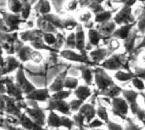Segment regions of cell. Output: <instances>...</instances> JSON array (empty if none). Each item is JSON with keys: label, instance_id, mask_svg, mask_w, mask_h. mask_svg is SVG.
Here are the masks:
<instances>
[{"label": "cell", "instance_id": "cell-17", "mask_svg": "<svg viewBox=\"0 0 145 130\" xmlns=\"http://www.w3.org/2000/svg\"><path fill=\"white\" fill-rule=\"evenodd\" d=\"M42 40L45 44L50 47L51 45H54L55 41H56V36L51 32H43Z\"/></svg>", "mask_w": 145, "mask_h": 130}, {"label": "cell", "instance_id": "cell-5", "mask_svg": "<svg viewBox=\"0 0 145 130\" xmlns=\"http://www.w3.org/2000/svg\"><path fill=\"white\" fill-rule=\"evenodd\" d=\"M136 26V21L133 23H130L127 25H123V26H120V27L116 28L115 30V32H113L111 37L116 38V39H122L125 40L127 38V37L129 36V34L131 33L132 30L134 28V26Z\"/></svg>", "mask_w": 145, "mask_h": 130}, {"label": "cell", "instance_id": "cell-21", "mask_svg": "<svg viewBox=\"0 0 145 130\" xmlns=\"http://www.w3.org/2000/svg\"><path fill=\"white\" fill-rule=\"evenodd\" d=\"M127 0H110L111 3H121L123 4Z\"/></svg>", "mask_w": 145, "mask_h": 130}, {"label": "cell", "instance_id": "cell-14", "mask_svg": "<svg viewBox=\"0 0 145 130\" xmlns=\"http://www.w3.org/2000/svg\"><path fill=\"white\" fill-rule=\"evenodd\" d=\"M78 25V22L76 19L73 17H67L63 18V29L67 31H72Z\"/></svg>", "mask_w": 145, "mask_h": 130}, {"label": "cell", "instance_id": "cell-4", "mask_svg": "<svg viewBox=\"0 0 145 130\" xmlns=\"http://www.w3.org/2000/svg\"><path fill=\"white\" fill-rule=\"evenodd\" d=\"M60 55L71 61H76L81 63H90L91 60L84 54H77L71 49H64L60 52Z\"/></svg>", "mask_w": 145, "mask_h": 130}, {"label": "cell", "instance_id": "cell-18", "mask_svg": "<svg viewBox=\"0 0 145 130\" xmlns=\"http://www.w3.org/2000/svg\"><path fill=\"white\" fill-rule=\"evenodd\" d=\"M79 7V0H67L65 4V9L69 12L76 11Z\"/></svg>", "mask_w": 145, "mask_h": 130}, {"label": "cell", "instance_id": "cell-16", "mask_svg": "<svg viewBox=\"0 0 145 130\" xmlns=\"http://www.w3.org/2000/svg\"><path fill=\"white\" fill-rule=\"evenodd\" d=\"M145 15H144V9H143L142 13L136 19V25H137V30L138 32H141L142 34L144 33V27H145Z\"/></svg>", "mask_w": 145, "mask_h": 130}, {"label": "cell", "instance_id": "cell-12", "mask_svg": "<svg viewBox=\"0 0 145 130\" xmlns=\"http://www.w3.org/2000/svg\"><path fill=\"white\" fill-rule=\"evenodd\" d=\"M88 39H89V43L92 45L97 46L99 45L100 40L102 39V36L95 28H89L88 29Z\"/></svg>", "mask_w": 145, "mask_h": 130}, {"label": "cell", "instance_id": "cell-20", "mask_svg": "<svg viewBox=\"0 0 145 130\" xmlns=\"http://www.w3.org/2000/svg\"><path fill=\"white\" fill-rule=\"evenodd\" d=\"M3 49L0 46V66H3Z\"/></svg>", "mask_w": 145, "mask_h": 130}, {"label": "cell", "instance_id": "cell-2", "mask_svg": "<svg viewBox=\"0 0 145 130\" xmlns=\"http://www.w3.org/2000/svg\"><path fill=\"white\" fill-rule=\"evenodd\" d=\"M0 16L8 29V32H15L20 29V25L27 22L21 19L20 14H13L0 8Z\"/></svg>", "mask_w": 145, "mask_h": 130}, {"label": "cell", "instance_id": "cell-13", "mask_svg": "<svg viewBox=\"0 0 145 130\" xmlns=\"http://www.w3.org/2000/svg\"><path fill=\"white\" fill-rule=\"evenodd\" d=\"M7 5L9 12L13 14H20L22 8L20 0H7Z\"/></svg>", "mask_w": 145, "mask_h": 130}, {"label": "cell", "instance_id": "cell-11", "mask_svg": "<svg viewBox=\"0 0 145 130\" xmlns=\"http://www.w3.org/2000/svg\"><path fill=\"white\" fill-rule=\"evenodd\" d=\"M20 1L22 3V8L20 12V15L21 19H23L24 20H27L32 9L31 3L29 0H20Z\"/></svg>", "mask_w": 145, "mask_h": 130}, {"label": "cell", "instance_id": "cell-9", "mask_svg": "<svg viewBox=\"0 0 145 130\" xmlns=\"http://www.w3.org/2000/svg\"><path fill=\"white\" fill-rule=\"evenodd\" d=\"M109 53L110 51L108 50V49H98L93 51H91L89 53V55L90 59H92L93 61L99 62L100 60H104Z\"/></svg>", "mask_w": 145, "mask_h": 130}, {"label": "cell", "instance_id": "cell-19", "mask_svg": "<svg viewBox=\"0 0 145 130\" xmlns=\"http://www.w3.org/2000/svg\"><path fill=\"white\" fill-rule=\"evenodd\" d=\"M92 17H93V14L89 11V10H87L86 12H83L82 13L79 17H78V20L81 22V24H86L89 21H91L92 20Z\"/></svg>", "mask_w": 145, "mask_h": 130}, {"label": "cell", "instance_id": "cell-24", "mask_svg": "<svg viewBox=\"0 0 145 130\" xmlns=\"http://www.w3.org/2000/svg\"><path fill=\"white\" fill-rule=\"evenodd\" d=\"M35 1H36V0H31V2H32V3H33V2H35Z\"/></svg>", "mask_w": 145, "mask_h": 130}, {"label": "cell", "instance_id": "cell-7", "mask_svg": "<svg viewBox=\"0 0 145 130\" xmlns=\"http://www.w3.org/2000/svg\"><path fill=\"white\" fill-rule=\"evenodd\" d=\"M42 17L48 22H49L52 26H54L57 30L64 31V29H63V18H61L58 15H55V14H52L42 15Z\"/></svg>", "mask_w": 145, "mask_h": 130}, {"label": "cell", "instance_id": "cell-23", "mask_svg": "<svg viewBox=\"0 0 145 130\" xmlns=\"http://www.w3.org/2000/svg\"><path fill=\"white\" fill-rule=\"evenodd\" d=\"M136 1H137V2H138H138H141V3H144V1H145V0H136Z\"/></svg>", "mask_w": 145, "mask_h": 130}, {"label": "cell", "instance_id": "cell-15", "mask_svg": "<svg viewBox=\"0 0 145 130\" xmlns=\"http://www.w3.org/2000/svg\"><path fill=\"white\" fill-rule=\"evenodd\" d=\"M65 49H76V38H75V32H71L65 40Z\"/></svg>", "mask_w": 145, "mask_h": 130}, {"label": "cell", "instance_id": "cell-6", "mask_svg": "<svg viewBox=\"0 0 145 130\" xmlns=\"http://www.w3.org/2000/svg\"><path fill=\"white\" fill-rule=\"evenodd\" d=\"M75 38H76V49H77L82 54H83L85 49V32L83 26L81 23L76 27L75 32Z\"/></svg>", "mask_w": 145, "mask_h": 130}, {"label": "cell", "instance_id": "cell-8", "mask_svg": "<svg viewBox=\"0 0 145 130\" xmlns=\"http://www.w3.org/2000/svg\"><path fill=\"white\" fill-rule=\"evenodd\" d=\"M40 15H46L51 12V4L48 0H40L34 8Z\"/></svg>", "mask_w": 145, "mask_h": 130}, {"label": "cell", "instance_id": "cell-3", "mask_svg": "<svg viewBox=\"0 0 145 130\" xmlns=\"http://www.w3.org/2000/svg\"><path fill=\"white\" fill-rule=\"evenodd\" d=\"M102 36V39H110L116 29V25L113 21V20H110L108 21H105L101 24H97L95 28Z\"/></svg>", "mask_w": 145, "mask_h": 130}, {"label": "cell", "instance_id": "cell-10", "mask_svg": "<svg viewBox=\"0 0 145 130\" xmlns=\"http://www.w3.org/2000/svg\"><path fill=\"white\" fill-rule=\"evenodd\" d=\"M112 15H113L112 11L105 9V10H103V11H101L99 14L94 15V23L101 24V23H104L105 21H108V20L112 19Z\"/></svg>", "mask_w": 145, "mask_h": 130}, {"label": "cell", "instance_id": "cell-1", "mask_svg": "<svg viewBox=\"0 0 145 130\" xmlns=\"http://www.w3.org/2000/svg\"><path fill=\"white\" fill-rule=\"evenodd\" d=\"M137 3L136 0H127L120 10L113 17L116 25L123 26L136 21V18L133 14V6Z\"/></svg>", "mask_w": 145, "mask_h": 130}, {"label": "cell", "instance_id": "cell-22", "mask_svg": "<svg viewBox=\"0 0 145 130\" xmlns=\"http://www.w3.org/2000/svg\"><path fill=\"white\" fill-rule=\"evenodd\" d=\"M93 1H94V2H96L97 3H99V4H103L105 2H106V1H108V0H93Z\"/></svg>", "mask_w": 145, "mask_h": 130}]
</instances>
